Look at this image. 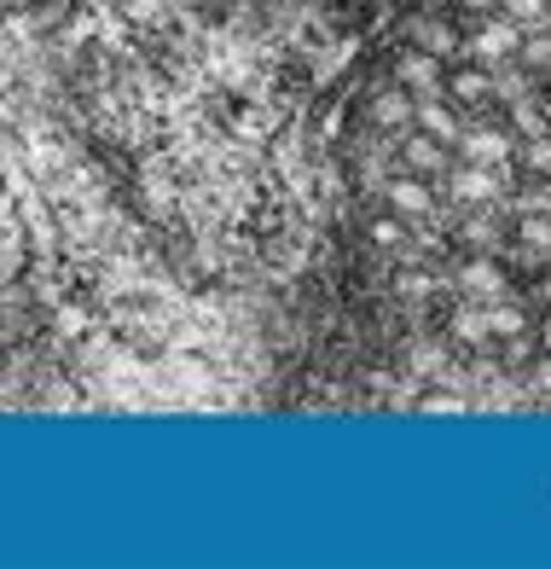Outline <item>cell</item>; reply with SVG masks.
<instances>
[{
    "label": "cell",
    "mask_w": 551,
    "mask_h": 569,
    "mask_svg": "<svg viewBox=\"0 0 551 569\" xmlns=\"http://www.w3.org/2000/svg\"><path fill=\"white\" fill-rule=\"evenodd\" d=\"M221 7H279V0H221Z\"/></svg>",
    "instance_id": "obj_1"
}]
</instances>
